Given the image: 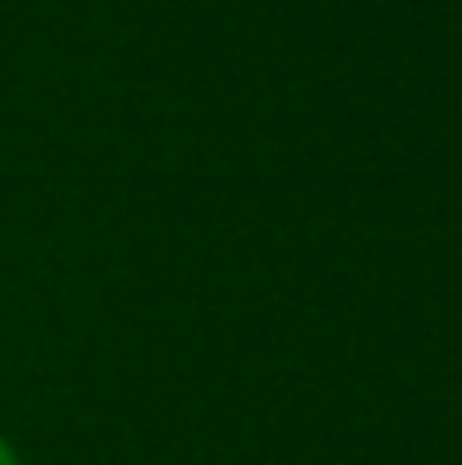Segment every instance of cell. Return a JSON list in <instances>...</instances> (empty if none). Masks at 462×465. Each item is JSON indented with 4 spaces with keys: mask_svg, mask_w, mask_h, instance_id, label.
<instances>
[{
    "mask_svg": "<svg viewBox=\"0 0 462 465\" xmlns=\"http://www.w3.org/2000/svg\"><path fill=\"white\" fill-rule=\"evenodd\" d=\"M0 465H21V461H16V450L5 441V437H0Z\"/></svg>",
    "mask_w": 462,
    "mask_h": 465,
    "instance_id": "cell-1",
    "label": "cell"
}]
</instances>
